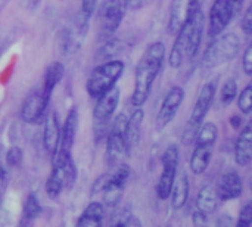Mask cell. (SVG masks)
Listing matches in <instances>:
<instances>
[{
    "instance_id": "1",
    "label": "cell",
    "mask_w": 252,
    "mask_h": 227,
    "mask_svg": "<svg viewBox=\"0 0 252 227\" xmlns=\"http://www.w3.org/2000/svg\"><path fill=\"white\" fill-rule=\"evenodd\" d=\"M165 59V44L155 41L146 47L142 58L137 62L134 71V89L131 95V103L134 108H142L152 90V84L162 69Z\"/></svg>"
},
{
    "instance_id": "2",
    "label": "cell",
    "mask_w": 252,
    "mask_h": 227,
    "mask_svg": "<svg viewBox=\"0 0 252 227\" xmlns=\"http://www.w3.org/2000/svg\"><path fill=\"white\" fill-rule=\"evenodd\" d=\"M205 30V13L201 9L193 12L176 32V40L170 50L168 64L173 69H179L186 61L192 59L202 41Z\"/></svg>"
},
{
    "instance_id": "3",
    "label": "cell",
    "mask_w": 252,
    "mask_h": 227,
    "mask_svg": "<svg viewBox=\"0 0 252 227\" xmlns=\"http://www.w3.org/2000/svg\"><path fill=\"white\" fill-rule=\"evenodd\" d=\"M242 47V41L235 32L219 34L213 38L202 55V68L214 69L230 61H233Z\"/></svg>"
},
{
    "instance_id": "4",
    "label": "cell",
    "mask_w": 252,
    "mask_h": 227,
    "mask_svg": "<svg viewBox=\"0 0 252 227\" xmlns=\"http://www.w3.org/2000/svg\"><path fill=\"white\" fill-rule=\"evenodd\" d=\"M77 182V167L71 154L56 151L53 155V168L46 182V194L50 199H56L63 189L69 191Z\"/></svg>"
},
{
    "instance_id": "5",
    "label": "cell",
    "mask_w": 252,
    "mask_h": 227,
    "mask_svg": "<svg viewBox=\"0 0 252 227\" xmlns=\"http://www.w3.org/2000/svg\"><path fill=\"white\" fill-rule=\"evenodd\" d=\"M216 92H217V80L208 81L201 89L198 99L195 102L193 111L190 112V117H189V120L183 129V133H182V143L183 145L193 143L196 133H198L199 127L202 126V123L205 121V117H207V114H208V111L214 102Z\"/></svg>"
},
{
    "instance_id": "6",
    "label": "cell",
    "mask_w": 252,
    "mask_h": 227,
    "mask_svg": "<svg viewBox=\"0 0 252 227\" xmlns=\"http://www.w3.org/2000/svg\"><path fill=\"white\" fill-rule=\"evenodd\" d=\"M124 62L118 59H109L96 66L87 78L86 90L92 99H97L105 92L112 89L124 72Z\"/></svg>"
},
{
    "instance_id": "7",
    "label": "cell",
    "mask_w": 252,
    "mask_h": 227,
    "mask_svg": "<svg viewBox=\"0 0 252 227\" xmlns=\"http://www.w3.org/2000/svg\"><path fill=\"white\" fill-rule=\"evenodd\" d=\"M120 103V89L112 87L105 92L102 96L96 99V105L93 109V130H94V142L99 143L106 139L109 131L112 115Z\"/></svg>"
},
{
    "instance_id": "8",
    "label": "cell",
    "mask_w": 252,
    "mask_h": 227,
    "mask_svg": "<svg viewBox=\"0 0 252 227\" xmlns=\"http://www.w3.org/2000/svg\"><path fill=\"white\" fill-rule=\"evenodd\" d=\"M245 0H214L208 15V37L214 38L224 32L232 19L242 10Z\"/></svg>"
},
{
    "instance_id": "9",
    "label": "cell",
    "mask_w": 252,
    "mask_h": 227,
    "mask_svg": "<svg viewBox=\"0 0 252 227\" xmlns=\"http://www.w3.org/2000/svg\"><path fill=\"white\" fill-rule=\"evenodd\" d=\"M127 121H128L127 115L121 112L112 120L109 126V131L106 134V155H105L106 164L109 167L115 165L123 155L130 154L126 139Z\"/></svg>"
},
{
    "instance_id": "10",
    "label": "cell",
    "mask_w": 252,
    "mask_h": 227,
    "mask_svg": "<svg viewBox=\"0 0 252 227\" xmlns=\"http://www.w3.org/2000/svg\"><path fill=\"white\" fill-rule=\"evenodd\" d=\"M124 18V3L121 0H103L97 9V34L106 41L114 37Z\"/></svg>"
},
{
    "instance_id": "11",
    "label": "cell",
    "mask_w": 252,
    "mask_h": 227,
    "mask_svg": "<svg viewBox=\"0 0 252 227\" xmlns=\"http://www.w3.org/2000/svg\"><path fill=\"white\" fill-rule=\"evenodd\" d=\"M161 162H162V173L161 177L158 180L157 185V196L161 201L168 199L174 179L177 176V167H179V148L177 145H170L162 157H161Z\"/></svg>"
},
{
    "instance_id": "12",
    "label": "cell",
    "mask_w": 252,
    "mask_h": 227,
    "mask_svg": "<svg viewBox=\"0 0 252 227\" xmlns=\"http://www.w3.org/2000/svg\"><path fill=\"white\" fill-rule=\"evenodd\" d=\"M50 106V97L43 93L41 89H34L25 97L21 106V118L28 124H38L44 120Z\"/></svg>"
},
{
    "instance_id": "13",
    "label": "cell",
    "mask_w": 252,
    "mask_h": 227,
    "mask_svg": "<svg viewBox=\"0 0 252 227\" xmlns=\"http://www.w3.org/2000/svg\"><path fill=\"white\" fill-rule=\"evenodd\" d=\"M130 177V168L127 164H121L112 174H106L105 185L100 192H103V202L106 207H115L123 198L124 186Z\"/></svg>"
},
{
    "instance_id": "14",
    "label": "cell",
    "mask_w": 252,
    "mask_h": 227,
    "mask_svg": "<svg viewBox=\"0 0 252 227\" xmlns=\"http://www.w3.org/2000/svg\"><path fill=\"white\" fill-rule=\"evenodd\" d=\"M185 89L180 86H174L168 90V93L165 95L161 108L158 111L157 115V121H155V127L158 131L164 130L176 117L179 108L182 106L183 100H185Z\"/></svg>"
},
{
    "instance_id": "15",
    "label": "cell",
    "mask_w": 252,
    "mask_h": 227,
    "mask_svg": "<svg viewBox=\"0 0 252 227\" xmlns=\"http://www.w3.org/2000/svg\"><path fill=\"white\" fill-rule=\"evenodd\" d=\"M204 0H171L170 18H168V31L176 34L185 21L198 9L202 7Z\"/></svg>"
},
{
    "instance_id": "16",
    "label": "cell",
    "mask_w": 252,
    "mask_h": 227,
    "mask_svg": "<svg viewBox=\"0 0 252 227\" xmlns=\"http://www.w3.org/2000/svg\"><path fill=\"white\" fill-rule=\"evenodd\" d=\"M216 192L219 201L224 202V201L238 199L244 192V182L236 171H227L220 177Z\"/></svg>"
},
{
    "instance_id": "17",
    "label": "cell",
    "mask_w": 252,
    "mask_h": 227,
    "mask_svg": "<svg viewBox=\"0 0 252 227\" xmlns=\"http://www.w3.org/2000/svg\"><path fill=\"white\" fill-rule=\"evenodd\" d=\"M61 140V127L56 112H47L44 117V131H43V145L46 152L53 158L58 151Z\"/></svg>"
},
{
    "instance_id": "18",
    "label": "cell",
    "mask_w": 252,
    "mask_h": 227,
    "mask_svg": "<svg viewBox=\"0 0 252 227\" xmlns=\"http://www.w3.org/2000/svg\"><path fill=\"white\" fill-rule=\"evenodd\" d=\"M252 161V126L248 123L239 133L235 145V162L239 167H248Z\"/></svg>"
},
{
    "instance_id": "19",
    "label": "cell",
    "mask_w": 252,
    "mask_h": 227,
    "mask_svg": "<svg viewBox=\"0 0 252 227\" xmlns=\"http://www.w3.org/2000/svg\"><path fill=\"white\" fill-rule=\"evenodd\" d=\"M77 127H78V109L74 106L68 112L66 120L63 123V127L61 129V140H59L58 151L65 152V154H71V149H72L74 142H75Z\"/></svg>"
},
{
    "instance_id": "20",
    "label": "cell",
    "mask_w": 252,
    "mask_h": 227,
    "mask_svg": "<svg viewBox=\"0 0 252 227\" xmlns=\"http://www.w3.org/2000/svg\"><path fill=\"white\" fill-rule=\"evenodd\" d=\"M213 145H207V143H196L195 151L190 157L189 165L190 170L195 176H201L207 171L211 157H213Z\"/></svg>"
},
{
    "instance_id": "21",
    "label": "cell",
    "mask_w": 252,
    "mask_h": 227,
    "mask_svg": "<svg viewBox=\"0 0 252 227\" xmlns=\"http://www.w3.org/2000/svg\"><path fill=\"white\" fill-rule=\"evenodd\" d=\"M170 204L173 210H182L189 199V179L186 173L176 176L171 192H170Z\"/></svg>"
},
{
    "instance_id": "22",
    "label": "cell",
    "mask_w": 252,
    "mask_h": 227,
    "mask_svg": "<svg viewBox=\"0 0 252 227\" xmlns=\"http://www.w3.org/2000/svg\"><path fill=\"white\" fill-rule=\"evenodd\" d=\"M65 75V65L59 61L50 64L46 71H44V77H43V86L41 90L46 96L52 97V93L55 90V87L61 83V80Z\"/></svg>"
},
{
    "instance_id": "23",
    "label": "cell",
    "mask_w": 252,
    "mask_h": 227,
    "mask_svg": "<svg viewBox=\"0 0 252 227\" xmlns=\"http://www.w3.org/2000/svg\"><path fill=\"white\" fill-rule=\"evenodd\" d=\"M217 205H219V196H217L216 188L211 185L202 188L196 198V210H199L201 213L207 216H211L216 213Z\"/></svg>"
},
{
    "instance_id": "24",
    "label": "cell",
    "mask_w": 252,
    "mask_h": 227,
    "mask_svg": "<svg viewBox=\"0 0 252 227\" xmlns=\"http://www.w3.org/2000/svg\"><path fill=\"white\" fill-rule=\"evenodd\" d=\"M105 216V207L100 202H90L77 220V226H102Z\"/></svg>"
},
{
    "instance_id": "25",
    "label": "cell",
    "mask_w": 252,
    "mask_h": 227,
    "mask_svg": "<svg viewBox=\"0 0 252 227\" xmlns=\"http://www.w3.org/2000/svg\"><path fill=\"white\" fill-rule=\"evenodd\" d=\"M143 123V109L142 108H136L134 112L131 114V117L127 121V130H126V139H127V148L128 152L131 151V148L134 145L139 143L140 139V127Z\"/></svg>"
},
{
    "instance_id": "26",
    "label": "cell",
    "mask_w": 252,
    "mask_h": 227,
    "mask_svg": "<svg viewBox=\"0 0 252 227\" xmlns=\"http://www.w3.org/2000/svg\"><path fill=\"white\" fill-rule=\"evenodd\" d=\"M41 214V205L38 202V199L35 198V195L30 194L25 199L24 208H22V220H21V226H27L31 225L35 219H38Z\"/></svg>"
},
{
    "instance_id": "27",
    "label": "cell",
    "mask_w": 252,
    "mask_h": 227,
    "mask_svg": "<svg viewBox=\"0 0 252 227\" xmlns=\"http://www.w3.org/2000/svg\"><path fill=\"white\" fill-rule=\"evenodd\" d=\"M238 96V86L235 80H227L220 92V102L223 106H229Z\"/></svg>"
},
{
    "instance_id": "28",
    "label": "cell",
    "mask_w": 252,
    "mask_h": 227,
    "mask_svg": "<svg viewBox=\"0 0 252 227\" xmlns=\"http://www.w3.org/2000/svg\"><path fill=\"white\" fill-rule=\"evenodd\" d=\"M238 106L245 115H250L252 112V83L247 84V87L238 96Z\"/></svg>"
},
{
    "instance_id": "29",
    "label": "cell",
    "mask_w": 252,
    "mask_h": 227,
    "mask_svg": "<svg viewBox=\"0 0 252 227\" xmlns=\"http://www.w3.org/2000/svg\"><path fill=\"white\" fill-rule=\"evenodd\" d=\"M24 152L19 146H10L4 155V161L7 167H19L22 164Z\"/></svg>"
},
{
    "instance_id": "30",
    "label": "cell",
    "mask_w": 252,
    "mask_h": 227,
    "mask_svg": "<svg viewBox=\"0 0 252 227\" xmlns=\"http://www.w3.org/2000/svg\"><path fill=\"white\" fill-rule=\"evenodd\" d=\"M115 226H142V222L128 210L123 211L118 217V220L115 222Z\"/></svg>"
},
{
    "instance_id": "31",
    "label": "cell",
    "mask_w": 252,
    "mask_h": 227,
    "mask_svg": "<svg viewBox=\"0 0 252 227\" xmlns=\"http://www.w3.org/2000/svg\"><path fill=\"white\" fill-rule=\"evenodd\" d=\"M252 223V204L248 202L244 205V208L239 213V220H238V226L248 227Z\"/></svg>"
},
{
    "instance_id": "32",
    "label": "cell",
    "mask_w": 252,
    "mask_h": 227,
    "mask_svg": "<svg viewBox=\"0 0 252 227\" xmlns=\"http://www.w3.org/2000/svg\"><path fill=\"white\" fill-rule=\"evenodd\" d=\"M241 28H242V31L245 32V35H251L252 34V7L251 6L245 10L244 16H242V19H241Z\"/></svg>"
},
{
    "instance_id": "33",
    "label": "cell",
    "mask_w": 252,
    "mask_h": 227,
    "mask_svg": "<svg viewBox=\"0 0 252 227\" xmlns=\"http://www.w3.org/2000/svg\"><path fill=\"white\" fill-rule=\"evenodd\" d=\"M242 69L247 75L252 74V46L250 44L245 52H244V58H242Z\"/></svg>"
},
{
    "instance_id": "34",
    "label": "cell",
    "mask_w": 252,
    "mask_h": 227,
    "mask_svg": "<svg viewBox=\"0 0 252 227\" xmlns=\"http://www.w3.org/2000/svg\"><path fill=\"white\" fill-rule=\"evenodd\" d=\"M97 9V0H83L81 1V13L86 16H92Z\"/></svg>"
},
{
    "instance_id": "35",
    "label": "cell",
    "mask_w": 252,
    "mask_h": 227,
    "mask_svg": "<svg viewBox=\"0 0 252 227\" xmlns=\"http://www.w3.org/2000/svg\"><path fill=\"white\" fill-rule=\"evenodd\" d=\"M207 222H208V216L204 214V213H201L199 210H196L192 214V223H193V226H205Z\"/></svg>"
},
{
    "instance_id": "36",
    "label": "cell",
    "mask_w": 252,
    "mask_h": 227,
    "mask_svg": "<svg viewBox=\"0 0 252 227\" xmlns=\"http://www.w3.org/2000/svg\"><path fill=\"white\" fill-rule=\"evenodd\" d=\"M6 188H7V173H6L3 164L0 162V202H1V198L4 195Z\"/></svg>"
},
{
    "instance_id": "37",
    "label": "cell",
    "mask_w": 252,
    "mask_h": 227,
    "mask_svg": "<svg viewBox=\"0 0 252 227\" xmlns=\"http://www.w3.org/2000/svg\"><path fill=\"white\" fill-rule=\"evenodd\" d=\"M123 3H124V6H128L130 9H137L140 6H143L145 3H148V0H126Z\"/></svg>"
},
{
    "instance_id": "38",
    "label": "cell",
    "mask_w": 252,
    "mask_h": 227,
    "mask_svg": "<svg viewBox=\"0 0 252 227\" xmlns=\"http://www.w3.org/2000/svg\"><path fill=\"white\" fill-rule=\"evenodd\" d=\"M230 124H232V127H233L235 130H239L241 126H242V118H239L238 115H233V117L230 118Z\"/></svg>"
},
{
    "instance_id": "39",
    "label": "cell",
    "mask_w": 252,
    "mask_h": 227,
    "mask_svg": "<svg viewBox=\"0 0 252 227\" xmlns=\"http://www.w3.org/2000/svg\"><path fill=\"white\" fill-rule=\"evenodd\" d=\"M1 52H3V49H1V46H0V56H1Z\"/></svg>"
}]
</instances>
